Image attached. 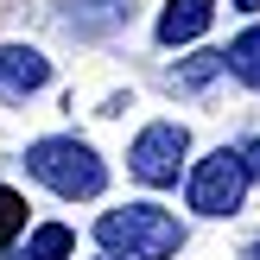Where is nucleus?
Returning a JSON list of instances; mask_svg holds the SVG:
<instances>
[{
    "mask_svg": "<svg viewBox=\"0 0 260 260\" xmlns=\"http://www.w3.org/2000/svg\"><path fill=\"white\" fill-rule=\"evenodd\" d=\"M95 241L114 260H172L184 248V229H178V216L159 210V203H127V210H108L95 222Z\"/></svg>",
    "mask_w": 260,
    "mask_h": 260,
    "instance_id": "obj_1",
    "label": "nucleus"
},
{
    "mask_svg": "<svg viewBox=\"0 0 260 260\" xmlns=\"http://www.w3.org/2000/svg\"><path fill=\"white\" fill-rule=\"evenodd\" d=\"M25 172L38 184H51L57 197H102V184H108V165L83 140H38V146H25Z\"/></svg>",
    "mask_w": 260,
    "mask_h": 260,
    "instance_id": "obj_2",
    "label": "nucleus"
},
{
    "mask_svg": "<svg viewBox=\"0 0 260 260\" xmlns=\"http://www.w3.org/2000/svg\"><path fill=\"white\" fill-rule=\"evenodd\" d=\"M241 197H248V172H241L235 152H210V159L190 172V210L197 216H235Z\"/></svg>",
    "mask_w": 260,
    "mask_h": 260,
    "instance_id": "obj_3",
    "label": "nucleus"
},
{
    "mask_svg": "<svg viewBox=\"0 0 260 260\" xmlns=\"http://www.w3.org/2000/svg\"><path fill=\"white\" fill-rule=\"evenodd\" d=\"M184 152H190V140H184V127L178 121H152L146 134L134 140V152H127V165H134V178L140 184H178V165H184Z\"/></svg>",
    "mask_w": 260,
    "mask_h": 260,
    "instance_id": "obj_4",
    "label": "nucleus"
},
{
    "mask_svg": "<svg viewBox=\"0 0 260 260\" xmlns=\"http://www.w3.org/2000/svg\"><path fill=\"white\" fill-rule=\"evenodd\" d=\"M45 76H51L45 51H32V45H0V102H25L32 89H45Z\"/></svg>",
    "mask_w": 260,
    "mask_h": 260,
    "instance_id": "obj_5",
    "label": "nucleus"
},
{
    "mask_svg": "<svg viewBox=\"0 0 260 260\" xmlns=\"http://www.w3.org/2000/svg\"><path fill=\"white\" fill-rule=\"evenodd\" d=\"M210 19H216V0H172L159 13V45H190L210 32Z\"/></svg>",
    "mask_w": 260,
    "mask_h": 260,
    "instance_id": "obj_6",
    "label": "nucleus"
},
{
    "mask_svg": "<svg viewBox=\"0 0 260 260\" xmlns=\"http://www.w3.org/2000/svg\"><path fill=\"white\" fill-rule=\"evenodd\" d=\"M63 25H70L76 38H102L114 32V25H127V0H63Z\"/></svg>",
    "mask_w": 260,
    "mask_h": 260,
    "instance_id": "obj_7",
    "label": "nucleus"
},
{
    "mask_svg": "<svg viewBox=\"0 0 260 260\" xmlns=\"http://www.w3.org/2000/svg\"><path fill=\"white\" fill-rule=\"evenodd\" d=\"M222 63H229V70H235L248 89H260V25H248V32L222 51Z\"/></svg>",
    "mask_w": 260,
    "mask_h": 260,
    "instance_id": "obj_8",
    "label": "nucleus"
},
{
    "mask_svg": "<svg viewBox=\"0 0 260 260\" xmlns=\"http://www.w3.org/2000/svg\"><path fill=\"white\" fill-rule=\"evenodd\" d=\"M70 248H76V235H70L63 222H45V229H32V241H25V254H32V260H63Z\"/></svg>",
    "mask_w": 260,
    "mask_h": 260,
    "instance_id": "obj_9",
    "label": "nucleus"
},
{
    "mask_svg": "<svg viewBox=\"0 0 260 260\" xmlns=\"http://www.w3.org/2000/svg\"><path fill=\"white\" fill-rule=\"evenodd\" d=\"M222 70H229V63H222V51H197V57L178 70V89H203V83H216Z\"/></svg>",
    "mask_w": 260,
    "mask_h": 260,
    "instance_id": "obj_10",
    "label": "nucleus"
},
{
    "mask_svg": "<svg viewBox=\"0 0 260 260\" xmlns=\"http://www.w3.org/2000/svg\"><path fill=\"white\" fill-rule=\"evenodd\" d=\"M19 229H25V197L0 184V248H7V241L19 235Z\"/></svg>",
    "mask_w": 260,
    "mask_h": 260,
    "instance_id": "obj_11",
    "label": "nucleus"
},
{
    "mask_svg": "<svg viewBox=\"0 0 260 260\" xmlns=\"http://www.w3.org/2000/svg\"><path fill=\"white\" fill-rule=\"evenodd\" d=\"M235 159H241V172H248V178H260V140H241Z\"/></svg>",
    "mask_w": 260,
    "mask_h": 260,
    "instance_id": "obj_12",
    "label": "nucleus"
},
{
    "mask_svg": "<svg viewBox=\"0 0 260 260\" xmlns=\"http://www.w3.org/2000/svg\"><path fill=\"white\" fill-rule=\"evenodd\" d=\"M229 7H241V13H260V0H229Z\"/></svg>",
    "mask_w": 260,
    "mask_h": 260,
    "instance_id": "obj_13",
    "label": "nucleus"
},
{
    "mask_svg": "<svg viewBox=\"0 0 260 260\" xmlns=\"http://www.w3.org/2000/svg\"><path fill=\"white\" fill-rule=\"evenodd\" d=\"M13 260H32V254H13Z\"/></svg>",
    "mask_w": 260,
    "mask_h": 260,
    "instance_id": "obj_14",
    "label": "nucleus"
},
{
    "mask_svg": "<svg viewBox=\"0 0 260 260\" xmlns=\"http://www.w3.org/2000/svg\"><path fill=\"white\" fill-rule=\"evenodd\" d=\"M254 260H260V241H254Z\"/></svg>",
    "mask_w": 260,
    "mask_h": 260,
    "instance_id": "obj_15",
    "label": "nucleus"
},
{
    "mask_svg": "<svg viewBox=\"0 0 260 260\" xmlns=\"http://www.w3.org/2000/svg\"><path fill=\"white\" fill-rule=\"evenodd\" d=\"M108 260H114V254H108Z\"/></svg>",
    "mask_w": 260,
    "mask_h": 260,
    "instance_id": "obj_16",
    "label": "nucleus"
}]
</instances>
